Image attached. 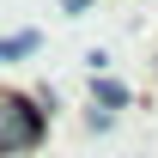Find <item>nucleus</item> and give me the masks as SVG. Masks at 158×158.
<instances>
[{
  "label": "nucleus",
  "mask_w": 158,
  "mask_h": 158,
  "mask_svg": "<svg viewBox=\"0 0 158 158\" xmlns=\"http://www.w3.org/2000/svg\"><path fill=\"white\" fill-rule=\"evenodd\" d=\"M37 134H43L37 103H24V98H12V91H0V152H24V146H37Z\"/></svg>",
  "instance_id": "nucleus-1"
},
{
  "label": "nucleus",
  "mask_w": 158,
  "mask_h": 158,
  "mask_svg": "<svg viewBox=\"0 0 158 158\" xmlns=\"http://www.w3.org/2000/svg\"><path fill=\"white\" fill-rule=\"evenodd\" d=\"M37 31H19V37H0V61H24V55H37Z\"/></svg>",
  "instance_id": "nucleus-2"
},
{
  "label": "nucleus",
  "mask_w": 158,
  "mask_h": 158,
  "mask_svg": "<svg viewBox=\"0 0 158 158\" xmlns=\"http://www.w3.org/2000/svg\"><path fill=\"white\" fill-rule=\"evenodd\" d=\"M91 91H98V103H103V110H122V103H128V85H116V79H98Z\"/></svg>",
  "instance_id": "nucleus-3"
}]
</instances>
